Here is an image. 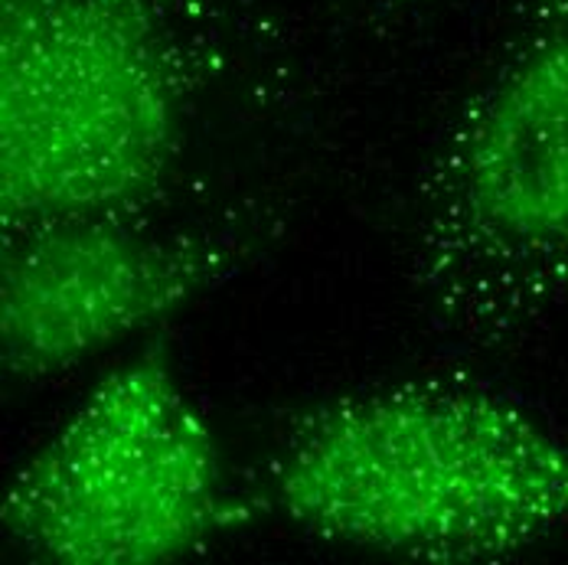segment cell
<instances>
[{"mask_svg": "<svg viewBox=\"0 0 568 565\" xmlns=\"http://www.w3.org/2000/svg\"><path fill=\"white\" fill-rule=\"evenodd\" d=\"M258 501L324 543L504 563L568 526V445L487 383L412 376L301 412Z\"/></svg>", "mask_w": 568, "mask_h": 565, "instance_id": "6da1fadb", "label": "cell"}, {"mask_svg": "<svg viewBox=\"0 0 568 565\" xmlns=\"http://www.w3.org/2000/svg\"><path fill=\"white\" fill-rule=\"evenodd\" d=\"M226 69L220 0H0V226L151 216Z\"/></svg>", "mask_w": 568, "mask_h": 565, "instance_id": "7a4b0ae2", "label": "cell"}, {"mask_svg": "<svg viewBox=\"0 0 568 565\" xmlns=\"http://www.w3.org/2000/svg\"><path fill=\"white\" fill-rule=\"evenodd\" d=\"M408 284L494 350L568 307V0H526L415 180Z\"/></svg>", "mask_w": 568, "mask_h": 565, "instance_id": "3957f363", "label": "cell"}, {"mask_svg": "<svg viewBox=\"0 0 568 565\" xmlns=\"http://www.w3.org/2000/svg\"><path fill=\"white\" fill-rule=\"evenodd\" d=\"M258 507L226 484L206 418L168 346L154 343L109 373L13 471L0 523L40 563L158 565L206 549Z\"/></svg>", "mask_w": 568, "mask_h": 565, "instance_id": "277c9868", "label": "cell"}, {"mask_svg": "<svg viewBox=\"0 0 568 565\" xmlns=\"http://www.w3.org/2000/svg\"><path fill=\"white\" fill-rule=\"evenodd\" d=\"M0 360L10 386L82 366L229 282L258 229L164 232L151 216L0 226Z\"/></svg>", "mask_w": 568, "mask_h": 565, "instance_id": "5b68a950", "label": "cell"}, {"mask_svg": "<svg viewBox=\"0 0 568 565\" xmlns=\"http://www.w3.org/2000/svg\"><path fill=\"white\" fill-rule=\"evenodd\" d=\"M334 3H343L363 23L386 27V23H412L428 10L445 7L448 0H334Z\"/></svg>", "mask_w": 568, "mask_h": 565, "instance_id": "8992f818", "label": "cell"}]
</instances>
